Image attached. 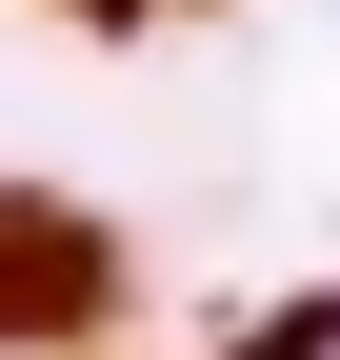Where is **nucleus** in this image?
Instances as JSON below:
<instances>
[{
	"label": "nucleus",
	"instance_id": "obj_1",
	"mask_svg": "<svg viewBox=\"0 0 340 360\" xmlns=\"http://www.w3.org/2000/svg\"><path fill=\"white\" fill-rule=\"evenodd\" d=\"M120 300V240L100 220H60V200H0V340H40V321H100Z\"/></svg>",
	"mask_w": 340,
	"mask_h": 360
}]
</instances>
